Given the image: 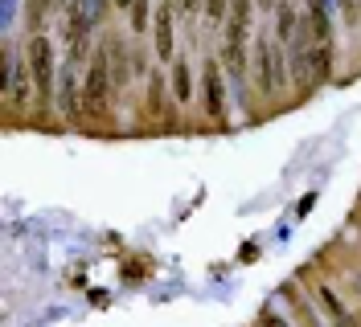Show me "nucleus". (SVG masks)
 Here are the masks:
<instances>
[{
	"label": "nucleus",
	"mask_w": 361,
	"mask_h": 327,
	"mask_svg": "<svg viewBox=\"0 0 361 327\" xmlns=\"http://www.w3.org/2000/svg\"><path fill=\"white\" fill-rule=\"evenodd\" d=\"M62 110L66 115H78V103H74V70H62Z\"/></svg>",
	"instance_id": "9"
},
{
	"label": "nucleus",
	"mask_w": 361,
	"mask_h": 327,
	"mask_svg": "<svg viewBox=\"0 0 361 327\" xmlns=\"http://www.w3.org/2000/svg\"><path fill=\"white\" fill-rule=\"evenodd\" d=\"M54 45L45 33H33L29 41V74H33V86H37V98H54Z\"/></svg>",
	"instance_id": "2"
},
{
	"label": "nucleus",
	"mask_w": 361,
	"mask_h": 327,
	"mask_svg": "<svg viewBox=\"0 0 361 327\" xmlns=\"http://www.w3.org/2000/svg\"><path fill=\"white\" fill-rule=\"evenodd\" d=\"M202 82H205V115H209V119H222V115H226L222 65H218V62H205V70H202Z\"/></svg>",
	"instance_id": "4"
},
{
	"label": "nucleus",
	"mask_w": 361,
	"mask_h": 327,
	"mask_svg": "<svg viewBox=\"0 0 361 327\" xmlns=\"http://www.w3.org/2000/svg\"><path fill=\"white\" fill-rule=\"evenodd\" d=\"M107 53H111V90L128 86V53L119 41H107Z\"/></svg>",
	"instance_id": "7"
},
{
	"label": "nucleus",
	"mask_w": 361,
	"mask_h": 327,
	"mask_svg": "<svg viewBox=\"0 0 361 327\" xmlns=\"http://www.w3.org/2000/svg\"><path fill=\"white\" fill-rule=\"evenodd\" d=\"M259 323H263V327H292V323H288V319H283V315H275L271 307H267V311H263V315H259Z\"/></svg>",
	"instance_id": "14"
},
{
	"label": "nucleus",
	"mask_w": 361,
	"mask_h": 327,
	"mask_svg": "<svg viewBox=\"0 0 361 327\" xmlns=\"http://www.w3.org/2000/svg\"><path fill=\"white\" fill-rule=\"evenodd\" d=\"M111 4H115V8H123V13H128V8H132L135 0H111Z\"/></svg>",
	"instance_id": "15"
},
{
	"label": "nucleus",
	"mask_w": 361,
	"mask_h": 327,
	"mask_svg": "<svg viewBox=\"0 0 361 327\" xmlns=\"http://www.w3.org/2000/svg\"><path fill=\"white\" fill-rule=\"evenodd\" d=\"M255 65H259V90H263V94H275V90L283 86L288 65H283V53H279L267 37H259V45H255Z\"/></svg>",
	"instance_id": "3"
},
{
	"label": "nucleus",
	"mask_w": 361,
	"mask_h": 327,
	"mask_svg": "<svg viewBox=\"0 0 361 327\" xmlns=\"http://www.w3.org/2000/svg\"><path fill=\"white\" fill-rule=\"evenodd\" d=\"M148 110H152V115H157V110H164V82H160V78H152V82H148Z\"/></svg>",
	"instance_id": "12"
},
{
	"label": "nucleus",
	"mask_w": 361,
	"mask_h": 327,
	"mask_svg": "<svg viewBox=\"0 0 361 327\" xmlns=\"http://www.w3.org/2000/svg\"><path fill=\"white\" fill-rule=\"evenodd\" d=\"M173 13H177V4L160 0L157 17H152V41H157L160 62H169V58H173Z\"/></svg>",
	"instance_id": "5"
},
{
	"label": "nucleus",
	"mask_w": 361,
	"mask_h": 327,
	"mask_svg": "<svg viewBox=\"0 0 361 327\" xmlns=\"http://www.w3.org/2000/svg\"><path fill=\"white\" fill-rule=\"evenodd\" d=\"M173 98H177V103H189V98H193V78H189V62H185V58L173 62Z\"/></svg>",
	"instance_id": "6"
},
{
	"label": "nucleus",
	"mask_w": 361,
	"mask_h": 327,
	"mask_svg": "<svg viewBox=\"0 0 361 327\" xmlns=\"http://www.w3.org/2000/svg\"><path fill=\"white\" fill-rule=\"evenodd\" d=\"M226 13H230V0H205V21L209 25H222Z\"/></svg>",
	"instance_id": "11"
},
{
	"label": "nucleus",
	"mask_w": 361,
	"mask_h": 327,
	"mask_svg": "<svg viewBox=\"0 0 361 327\" xmlns=\"http://www.w3.org/2000/svg\"><path fill=\"white\" fill-rule=\"evenodd\" d=\"M82 115L87 119H103L107 115V98H111V53H107V45L94 53V65H90L87 74V86H82Z\"/></svg>",
	"instance_id": "1"
},
{
	"label": "nucleus",
	"mask_w": 361,
	"mask_h": 327,
	"mask_svg": "<svg viewBox=\"0 0 361 327\" xmlns=\"http://www.w3.org/2000/svg\"><path fill=\"white\" fill-rule=\"evenodd\" d=\"M320 303L329 307V315H333V319H337L341 327L349 323V315H345V307H341V299L333 295V290H329V286H320Z\"/></svg>",
	"instance_id": "10"
},
{
	"label": "nucleus",
	"mask_w": 361,
	"mask_h": 327,
	"mask_svg": "<svg viewBox=\"0 0 361 327\" xmlns=\"http://www.w3.org/2000/svg\"><path fill=\"white\" fill-rule=\"evenodd\" d=\"M275 37H279V41H292V37H295V8H292V0H283V4L275 8Z\"/></svg>",
	"instance_id": "8"
},
{
	"label": "nucleus",
	"mask_w": 361,
	"mask_h": 327,
	"mask_svg": "<svg viewBox=\"0 0 361 327\" xmlns=\"http://www.w3.org/2000/svg\"><path fill=\"white\" fill-rule=\"evenodd\" d=\"M259 8H275V0H259Z\"/></svg>",
	"instance_id": "16"
},
{
	"label": "nucleus",
	"mask_w": 361,
	"mask_h": 327,
	"mask_svg": "<svg viewBox=\"0 0 361 327\" xmlns=\"http://www.w3.org/2000/svg\"><path fill=\"white\" fill-rule=\"evenodd\" d=\"M341 8H345V25H349V29H357V21H361V0H341Z\"/></svg>",
	"instance_id": "13"
}]
</instances>
